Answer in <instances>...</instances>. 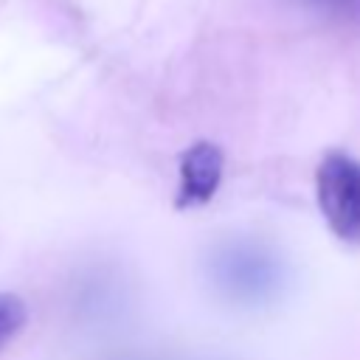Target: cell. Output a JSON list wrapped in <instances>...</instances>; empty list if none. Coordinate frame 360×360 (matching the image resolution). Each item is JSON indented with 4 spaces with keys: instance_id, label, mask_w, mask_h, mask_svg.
Segmentation results:
<instances>
[{
    "instance_id": "cell-1",
    "label": "cell",
    "mask_w": 360,
    "mask_h": 360,
    "mask_svg": "<svg viewBox=\"0 0 360 360\" xmlns=\"http://www.w3.org/2000/svg\"><path fill=\"white\" fill-rule=\"evenodd\" d=\"M205 270L214 290L233 307H264L287 287L284 259L256 239L219 242L208 253Z\"/></svg>"
},
{
    "instance_id": "cell-4",
    "label": "cell",
    "mask_w": 360,
    "mask_h": 360,
    "mask_svg": "<svg viewBox=\"0 0 360 360\" xmlns=\"http://www.w3.org/2000/svg\"><path fill=\"white\" fill-rule=\"evenodd\" d=\"M298 3L338 25L360 28V0H298Z\"/></svg>"
},
{
    "instance_id": "cell-5",
    "label": "cell",
    "mask_w": 360,
    "mask_h": 360,
    "mask_svg": "<svg viewBox=\"0 0 360 360\" xmlns=\"http://www.w3.org/2000/svg\"><path fill=\"white\" fill-rule=\"evenodd\" d=\"M25 318L28 312H25L22 298L14 292H0V352L22 332Z\"/></svg>"
},
{
    "instance_id": "cell-3",
    "label": "cell",
    "mask_w": 360,
    "mask_h": 360,
    "mask_svg": "<svg viewBox=\"0 0 360 360\" xmlns=\"http://www.w3.org/2000/svg\"><path fill=\"white\" fill-rule=\"evenodd\" d=\"M222 180V152L219 146L200 141L186 149L180 160V186H177V208L205 205Z\"/></svg>"
},
{
    "instance_id": "cell-2",
    "label": "cell",
    "mask_w": 360,
    "mask_h": 360,
    "mask_svg": "<svg viewBox=\"0 0 360 360\" xmlns=\"http://www.w3.org/2000/svg\"><path fill=\"white\" fill-rule=\"evenodd\" d=\"M318 205L338 239L360 245V160L346 152L323 155L318 166Z\"/></svg>"
}]
</instances>
